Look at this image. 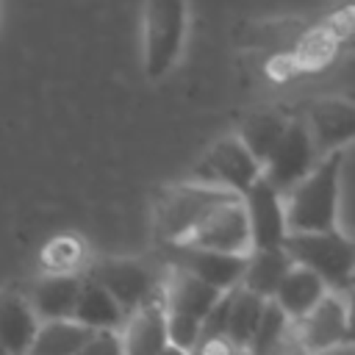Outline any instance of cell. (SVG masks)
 Segmentation results:
<instances>
[{
	"instance_id": "obj_1",
	"label": "cell",
	"mask_w": 355,
	"mask_h": 355,
	"mask_svg": "<svg viewBox=\"0 0 355 355\" xmlns=\"http://www.w3.org/2000/svg\"><path fill=\"white\" fill-rule=\"evenodd\" d=\"M344 153H330L283 197L288 233H324L338 227Z\"/></svg>"
},
{
	"instance_id": "obj_2",
	"label": "cell",
	"mask_w": 355,
	"mask_h": 355,
	"mask_svg": "<svg viewBox=\"0 0 355 355\" xmlns=\"http://www.w3.org/2000/svg\"><path fill=\"white\" fill-rule=\"evenodd\" d=\"M283 252L294 266L311 269L330 291H344L355 277V241L341 230L288 233Z\"/></svg>"
},
{
	"instance_id": "obj_3",
	"label": "cell",
	"mask_w": 355,
	"mask_h": 355,
	"mask_svg": "<svg viewBox=\"0 0 355 355\" xmlns=\"http://www.w3.org/2000/svg\"><path fill=\"white\" fill-rule=\"evenodd\" d=\"M189 31V6L178 0H153L141 11L144 75L161 80L178 64Z\"/></svg>"
},
{
	"instance_id": "obj_4",
	"label": "cell",
	"mask_w": 355,
	"mask_h": 355,
	"mask_svg": "<svg viewBox=\"0 0 355 355\" xmlns=\"http://www.w3.org/2000/svg\"><path fill=\"white\" fill-rule=\"evenodd\" d=\"M233 200V194H225L211 186H200L194 180L169 186L158 191L155 197V233L169 247H180L200 225L202 219Z\"/></svg>"
},
{
	"instance_id": "obj_5",
	"label": "cell",
	"mask_w": 355,
	"mask_h": 355,
	"mask_svg": "<svg viewBox=\"0 0 355 355\" xmlns=\"http://www.w3.org/2000/svg\"><path fill=\"white\" fill-rule=\"evenodd\" d=\"M261 164L250 155L239 136H225L216 144H211V150L200 158V164L191 172V180L241 200L261 180Z\"/></svg>"
},
{
	"instance_id": "obj_6",
	"label": "cell",
	"mask_w": 355,
	"mask_h": 355,
	"mask_svg": "<svg viewBox=\"0 0 355 355\" xmlns=\"http://www.w3.org/2000/svg\"><path fill=\"white\" fill-rule=\"evenodd\" d=\"M83 277L97 283L125 311V316L133 313L141 302H147L161 288V280L155 277V272L147 263L133 261V258H100V261H92L83 269Z\"/></svg>"
},
{
	"instance_id": "obj_7",
	"label": "cell",
	"mask_w": 355,
	"mask_h": 355,
	"mask_svg": "<svg viewBox=\"0 0 355 355\" xmlns=\"http://www.w3.org/2000/svg\"><path fill=\"white\" fill-rule=\"evenodd\" d=\"M316 164H319V155H316V150L311 144V136H308L300 114H294L288 128H286V133H283V139L277 141V147L266 158L261 178L280 197H286Z\"/></svg>"
},
{
	"instance_id": "obj_8",
	"label": "cell",
	"mask_w": 355,
	"mask_h": 355,
	"mask_svg": "<svg viewBox=\"0 0 355 355\" xmlns=\"http://www.w3.org/2000/svg\"><path fill=\"white\" fill-rule=\"evenodd\" d=\"M300 119L311 136V144L319 158L330 153H344L355 141V103L344 97H319L300 111Z\"/></svg>"
},
{
	"instance_id": "obj_9",
	"label": "cell",
	"mask_w": 355,
	"mask_h": 355,
	"mask_svg": "<svg viewBox=\"0 0 355 355\" xmlns=\"http://www.w3.org/2000/svg\"><path fill=\"white\" fill-rule=\"evenodd\" d=\"M194 250H211L225 255H247L250 252V227L244 216V205L239 197L227 200L216 211H211L202 225L180 244Z\"/></svg>"
},
{
	"instance_id": "obj_10",
	"label": "cell",
	"mask_w": 355,
	"mask_h": 355,
	"mask_svg": "<svg viewBox=\"0 0 355 355\" xmlns=\"http://www.w3.org/2000/svg\"><path fill=\"white\" fill-rule=\"evenodd\" d=\"M244 216L250 227V250H277L283 247L288 227H286V202L283 197L261 178L244 197Z\"/></svg>"
},
{
	"instance_id": "obj_11",
	"label": "cell",
	"mask_w": 355,
	"mask_h": 355,
	"mask_svg": "<svg viewBox=\"0 0 355 355\" xmlns=\"http://www.w3.org/2000/svg\"><path fill=\"white\" fill-rule=\"evenodd\" d=\"M122 352L125 355H161L166 341V302H164V283L161 288L141 302L133 313H128L122 330Z\"/></svg>"
},
{
	"instance_id": "obj_12",
	"label": "cell",
	"mask_w": 355,
	"mask_h": 355,
	"mask_svg": "<svg viewBox=\"0 0 355 355\" xmlns=\"http://www.w3.org/2000/svg\"><path fill=\"white\" fill-rule=\"evenodd\" d=\"M297 336L308 355H322L344 344L347 333V305L341 291H327L324 300L300 322H294Z\"/></svg>"
},
{
	"instance_id": "obj_13",
	"label": "cell",
	"mask_w": 355,
	"mask_h": 355,
	"mask_svg": "<svg viewBox=\"0 0 355 355\" xmlns=\"http://www.w3.org/2000/svg\"><path fill=\"white\" fill-rule=\"evenodd\" d=\"M80 283L83 275H39L19 294L25 297L39 322H64L72 319Z\"/></svg>"
},
{
	"instance_id": "obj_14",
	"label": "cell",
	"mask_w": 355,
	"mask_h": 355,
	"mask_svg": "<svg viewBox=\"0 0 355 355\" xmlns=\"http://www.w3.org/2000/svg\"><path fill=\"white\" fill-rule=\"evenodd\" d=\"M178 261L175 266L189 272L191 277L202 280L205 286L216 291H233L241 286L247 255H225V252H211V250H194V247H175Z\"/></svg>"
},
{
	"instance_id": "obj_15",
	"label": "cell",
	"mask_w": 355,
	"mask_h": 355,
	"mask_svg": "<svg viewBox=\"0 0 355 355\" xmlns=\"http://www.w3.org/2000/svg\"><path fill=\"white\" fill-rule=\"evenodd\" d=\"M222 300V291L205 286L202 280L191 277L189 272L172 266L169 280L164 283V302H166V313H178L194 322H205V316L214 311V305Z\"/></svg>"
},
{
	"instance_id": "obj_16",
	"label": "cell",
	"mask_w": 355,
	"mask_h": 355,
	"mask_svg": "<svg viewBox=\"0 0 355 355\" xmlns=\"http://www.w3.org/2000/svg\"><path fill=\"white\" fill-rule=\"evenodd\" d=\"M294 114L283 111V108H275V105H266V108H255L250 111L244 119H241V128H239V141L250 150V155L261 164H266V158L272 155V150L277 147V141L283 139L288 122H291Z\"/></svg>"
},
{
	"instance_id": "obj_17",
	"label": "cell",
	"mask_w": 355,
	"mask_h": 355,
	"mask_svg": "<svg viewBox=\"0 0 355 355\" xmlns=\"http://www.w3.org/2000/svg\"><path fill=\"white\" fill-rule=\"evenodd\" d=\"M330 288L311 272V269H302V266H294L286 272V277L280 280L272 302L286 313L288 322H300L305 319L327 294Z\"/></svg>"
},
{
	"instance_id": "obj_18",
	"label": "cell",
	"mask_w": 355,
	"mask_h": 355,
	"mask_svg": "<svg viewBox=\"0 0 355 355\" xmlns=\"http://www.w3.org/2000/svg\"><path fill=\"white\" fill-rule=\"evenodd\" d=\"M39 319L19 291H0V349L6 355H28Z\"/></svg>"
},
{
	"instance_id": "obj_19",
	"label": "cell",
	"mask_w": 355,
	"mask_h": 355,
	"mask_svg": "<svg viewBox=\"0 0 355 355\" xmlns=\"http://www.w3.org/2000/svg\"><path fill=\"white\" fill-rule=\"evenodd\" d=\"M125 319H128L125 311L97 283L83 277L80 294H78V302H75V311H72V322H78L80 327H86L92 333H100V330L119 333Z\"/></svg>"
},
{
	"instance_id": "obj_20",
	"label": "cell",
	"mask_w": 355,
	"mask_h": 355,
	"mask_svg": "<svg viewBox=\"0 0 355 355\" xmlns=\"http://www.w3.org/2000/svg\"><path fill=\"white\" fill-rule=\"evenodd\" d=\"M288 269H291V261L283 252V247H277V250H250L244 277H241L239 288H244V291H250L261 300H272Z\"/></svg>"
},
{
	"instance_id": "obj_21",
	"label": "cell",
	"mask_w": 355,
	"mask_h": 355,
	"mask_svg": "<svg viewBox=\"0 0 355 355\" xmlns=\"http://www.w3.org/2000/svg\"><path fill=\"white\" fill-rule=\"evenodd\" d=\"M86 241L75 233H58L47 239L39 250L42 275H83L89 266L86 261Z\"/></svg>"
},
{
	"instance_id": "obj_22",
	"label": "cell",
	"mask_w": 355,
	"mask_h": 355,
	"mask_svg": "<svg viewBox=\"0 0 355 355\" xmlns=\"http://www.w3.org/2000/svg\"><path fill=\"white\" fill-rule=\"evenodd\" d=\"M89 336H92V330L80 327L72 319L39 322V330L33 336L28 355H78Z\"/></svg>"
},
{
	"instance_id": "obj_23",
	"label": "cell",
	"mask_w": 355,
	"mask_h": 355,
	"mask_svg": "<svg viewBox=\"0 0 355 355\" xmlns=\"http://www.w3.org/2000/svg\"><path fill=\"white\" fill-rule=\"evenodd\" d=\"M263 305L266 300L244 291V288H236L233 297H230V308H227V322H225V338L239 349L244 352L258 322H261V313H263Z\"/></svg>"
},
{
	"instance_id": "obj_24",
	"label": "cell",
	"mask_w": 355,
	"mask_h": 355,
	"mask_svg": "<svg viewBox=\"0 0 355 355\" xmlns=\"http://www.w3.org/2000/svg\"><path fill=\"white\" fill-rule=\"evenodd\" d=\"M288 324L291 322L286 319V313L272 300H266L263 313H261V322H258V327H255V333H252L244 355H269L275 349V344L283 338V333L288 330Z\"/></svg>"
},
{
	"instance_id": "obj_25",
	"label": "cell",
	"mask_w": 355,
	"mask_h": 355,
	"mask_svg": "<svg viewBox=\"0 0 355 355\" xmlns=\"http://www.w3.org/2000/svg\"><path fill=\"white\" fill-rule=\"evenodd\" d=\"M78 355H125L122 352V338H119V333H111V330L92 333Z\"/></svg>"
},
{
	"instance_id": "obj_26",
	"label": "cell",
	"mask_w": 355,
	"mask_h": 355,
	"mask_svg": "<svg viewBox=\"0 0 355 355\" xmlns=\"http://www.w3.org/2000/svg\"><path fill=\"white\" fill-rule=\"evenodd\" d=\"M269 355H308L305 347H302V341H300V336H297L294 322L288 324V330L283 333V338L275 344V349H272Z\"/></svg>"
},
{
	"instance_id": "obj_27",
	"label": "cell",
	"mask_w": 355,
	"mask_h": 355,
	"mask_svg": "<svg viewBox=\"0 0 355 355\" xmlns=\"http://www.w3.org/2000/svg\"><path fill=\"white\" fill-rule=\"evenodd\" d=\"M344 305H347V333H344V344L355 347V288H344Z\"/></svg>"
},
{
	"instance_id": "obj_28",
	"label": "cell",
	"mask_w": 355,
	"mask_h": 355,
	"mask_svg": "<svg viewBox=\"0 0 355 355\" xmlns=\"http://www.w3.org/2000/svg\"><path fill=\"white\" fill-rule=\"evenodd\" d=\"M161 355H191V352H186V349H178V347H172V344H166V347L161 349Z\"/></svg>"
},
{
	"instance_id": "obj_29",
	"label": "cell",
	"mask_w": 355,
	"mask_h": 355,
	"mask_svg": "<svg viewBox=\"0 0 355 355\" xmlns=\"http://www.w3.org/2000/svg\"><path fill=\"white\" fill-rule=\"evenodd\" d=\"M347 288H355V277H352V280H349V286H347Z\"/></svg>"
},
{
	"instance_id": "obj_30",
	"label": "cell",
	"mask_w": 355,
	"mask_h": 355,
	"mask_svg": "<svg viewBox=\"0 0 355 355\" xmlns=\"http://www.w3.org/2000/svg\"><path fill=\"white\" fill-rule=\"evenodd\" d=\"M0 355H6V352H3V349H0Z\"/></svg>"
}]
</instances>
